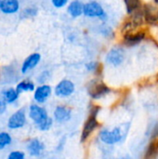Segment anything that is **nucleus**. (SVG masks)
<instances>
[{
  "label": "nucleus",
  "mask_w": 158,
  "mask_h": 159,
  "mask_svg": "<svg viewBox=\"0 0 158 159\" xmlns=\"http://www.w3.org/2000/svg\"><path fill=\"white\" fill-rule=\"evenodd\" d=\"M28 115H29V117L33 120V122L36 126L40 125L41 123H43L46 119L49 117L46 108L39 105L38 103H34L30 105Z\"/></svg>",
  "instance_id": "1a4fd4ad"
},
{
  "label": "nucleus",
  "mask_w": 158,
  "mask_h": 159,
  "mask_svg": "<svg viewBox=\"0 0 158 159\" xmlns=\"http://www.w3.org/2000/svg\"><path fill=\"white\" fill-rule=\"evenodd\" d=\"M130 124L125 123L120 126H116L113 129L108 128H102L100 129L98 138L100 142L107 146H113L118 143H121L125 141L129 129Z\"/></svg>",
  "instance_id": "f257e3e1"
},
{
  "label": "nucleus",
  "mask_w": 158,
  "mask_h": 159,
  "mask_svg": "<svg viewBox=\"0 0 158 159\" xmlns=\"http://www.w3.org/2000/svg\"><path fill=\"white\" fill-rule=\"evenodd\" d=\"M41 61V55L38 52H34L27 56L25 60L23 61L21 67H20V72L21 74L25 75L29 73L30 71L34 70Z\"/></svg>",
  "instance_id": "ddd939ff"
},
{
  "label": "nucleus",
  "mask_w": 158,
  "mask_h": 159,
  "mask_svg": "<svg viewBox=\"0 0 158 159\" xmlns=\"http://www.w3.org/2000/svg\"><path fill=\"white\" fill-rule=\"evenodd\" d=\"M147 37L148 34L145 29L143 28L132 29L125 33H122L121 45L128 48H135L140 46L142 43H143L147 39Z\"/></svg>",
  "instance_id": "20e7f679"
},
{
  "label": "nucleus",
  "mask_w": 158,
  "mask_h": 159,
  "mask_svg": "<svg viewBox=\"0 0 158 159\" xmlns=\"http://www.w3.org/2000/svg\"><path fill=\"white\" fill-rule=\"evenodd\" d=\"M44 149H45L44 143L40 140H38L36 138L32 139L27 144V151H28L29 155L32 156V157H39V156H41Z\"/></svg>",
  "instance_id": "f3484780"
},
{
  "label": "nucleus",
  "mask_w": 158,
  "mask_h": 159,
  "mask_svg": "<svg viewBox=\"0 0 158 159\" xmlns=\"http://www.w3.org/2000/svg\"><path fill=\"white\" fill-rule=\"evenodd\" d=\"M153 3H154V4H156V5L158 7V0H153Z\"/></svg>",
  "instance_id": "7c9ffc66"
},
{
  "label": "nucleus",
  "mask_w": 158,
  "mask_h": 159,
  "mask_svg": "<svg viewBox=\"0 0 158 159\" xmlns=\"http://www.w3.org/2000/svg\"><path fill=\"white\" fill-rule=\"evenodd\" d=\"M38 10L35 7H28L24 8L21 12V17L22 18H32L34 17L37 14Z\"/></svg>",
  "instance_id": "b1692460"
},
{
  "label": "nucleus",
  "mask_w": 158,
  "mask_h": 159,
  "mask_svg": "<svg viewBox=\"0 0 158 159\" xmlns=\"http://www.w3.org/2000/svg\"><path fill=\"white\" fill-rule=\"evenodd\" d=\"M144 21L148 25L158 26V7L154 3H145L143 5Z\"/></svg>",
  "instance_id": "9d476101"
},
{
  "label": "nucleus",
  "mask_w": 158,
  "mask_h": 159,
  "mask_svg": "<svg viewBox=\"0 0 158 159\" xmlns=\"http://www.w3.org/2000/svg\"><path fill=\"white\" fill-rule=\"evenodd\" d=\"M52 94V88L47 84H41L34 91V100L38 104L45 103Z\"/></svg>",
  "instance_id": "9b49d317"
},
{
  "label": "nucleus",
  "mask_w": 158,
  "mask_h": 159,
  "mask_svg": "<svg viewBox=\"0 0 158 159\" xmlns=\"http://www.w3.org/2000/svg\"><path fill=\"white\" fill-rule=\"evenodd\" d=\"M20 94L18 93L16 89L13 88H8L7 89H5L2 92V99L7 102V103H13L15 102L18 98H19Z\"/></svg>",
  "instance_id": "412c9836"
},
{
  "label": "nucleus",
  "mask_w": 158,
  "mask_h": 159,
  "mask_svg": "<svg viewBox=\"0 0 158 159\" xmlns=\"http://www.w3.org/2000/svg\"><path fill=\"white\" fill-rule=\"evenodd\" d=\"M75 91L74 83L67 78L61 79L54 88V94L60 99H66L71 97Z\"/></svg>",
  "instance_id": "0eeeda50"
},
{
  "label": "nucleus",
  "mask_w": 158,
  "mask_h": 159,
  "mask_svg": "<svg viewBox=\"0 0 158 159\" xmlns=\"http://www.w3.org/2000/svg\"><path fill=\"white\" fill-rule=\"evenodd\" d=\"M71 0H51V4L55 8L61 9L68 6Z\"/></svg>",
  "instance_id": "a878e982"
},
{
  "label": "nucleus",
  "mask_w": 158,
  "mask_h": 159,
  "mask_svg": "<svg viewBox=\"0 0 158 159\" xmlns=\"http://www.w3.org/2000/svg\"><path fill=\"white\" fill-rule=\"evenodd\" d=\"M126 12L129 16H132L138 12H141L143 8L142 0H123Z\"/></svg>",
  "instance_id": "dca6fc26"
},
{
  "label": "nucleus",
  "mask_w": 158,
  "mask_h": 159,
  "mask_svg": "<svg viewBox=\"0 0 158 159\" xmlns=\"http://www.w3.org/2000/svg\"><path fill=\"white\" fill-rule=\"evenodd\" d=\"M85 68L88 73L92 74L93 75H95V77H100V75H102V65L101 64L100 61H88L85 64Z\"/></svg>",
  "instance_id": "6ab92c4d"
},
{
  "label": "nucleus",
  "mask_w": 158,
  "mask_h": 159,
  "mask_svg": "<svg viewBox=\"0 0 158 159\" xmlns=\"http://www.w3.org/2000/svg\"><path fill=\"white\" fill-rule=\"evenodd\" d=\"M101 128V123L99 121L98 116L88 114V118L84 122L82 130L80 133V142L86 143L93 135V133Z\"/></svg>",
  "instance_id": "423d86ee"
},
{
  "label": "nucleus",
  "mask_w": 158,
  "mask_h": 159,
  "mask_svg": "<svg viewBox=\"0 0 158 159\" xmlns=\"http://www.w3.org/2000/svg\"><path fill=\"white\" fill-rule=\"evenodd\" d=\"M49 77H50V73L48 71H44V72H42L40 74V75L38 76L37 80L40 83V85L41 84H46V82L48 80Z\"/></svg>",
  "instance_id": "cd10ccee"
},
{
  "label": "nucleus",
  "mask_w": 158,
  "mask_h": 159,
  "mask_svg": "<svg viewBox=\"0 0 158 159\" xmlns=\"http://www.w3.org/2000/svg\"><path fill=\"white\" fill-rule=\"evenodd\" d=\"M84 4L81 0H71L66 7L68 15L73 19L80 18L84 15Z\"/></svg>",
  "instance_id": "4468645a"
},
{
  "label": "nucleus",
  "mask_w": 158,
  "mask_h": 159,
  "mask_svg": "<svg viewBox=\"0 0 158 159\" xmlns=\"http://www.w3.org/2000/svg\"><path fill=\"white\" fill-rule=\"evenodd\" d=\"M53 120H54V119H52L51 117H48V118L46 119L43 123H41L40 125H38V126H36V127H37V129H38L39 130H41V131H47V130H49V129H51V127H52V125H53Z\"/></svg>",
  "instance_id": "393cba45"
},
{
  "label": "nucleus",
  "mask_w": 158,
  "mask_h": 159,
  "mask_svg": "<svg viewBox=\"0 0 158 159\" xmlns=\"http://www.w3.org/2000/svg\"><path fill=\"white\" fill-rule=\"evenodd\" d=\"M158 157V138L152 139L146 147L143 159H156Z\"/></svg>",
  "instance_id": "a211bd4d"
},
{
  "label": "nucleus",
  "mask_w": 158,
  "mask_h": 159,
  "mask_svg": "<svg viewBox=\"0 0 158 159\" xmlns=\"http://www.w3.org/2000/svg\"><path fill=\"white\" fill-rule=\"evenodd\" d=\"M88 19H98L102 22H107L108 15L102 4L95 0H90L84 4V15Z\"/></svg>",
  "instance_id": "39448f33"
},
{
  "label": "nucleus",
  "mask_w": 158,
  "mask_h": 159,
  "mask_svg": "<svg viewBox=\"0 0 158 159\" xmlns=\"http://www.w3.org/2000/svg\"><path fill=\"white\" fill-rule=\"evenodd\" d=\"M119 159H133L130 156H124V157H120Z\"/></svg>",
  "instance_id": "c756f323"
},
{
  "label": "nucleus",
  "mask_w": 158,
  "mask_h": 159,
  "mask_svg": "<svg viewBox=\"0 0 158 159\" xmlns=\"http://www.w3.org/2000/svg\"><path fill=\"white\" fill-rule=\"evenodd\" d=\"M1 3H2V0H0V8H1Z\"/></svg>",
  "instance_id": "2f4dec72"
},
{
  "label": "nucleus",
  "mask_w": 158,
  "mask_h": 159,
  "mask_svg": "<svg viewBox=\"0 0 158 159\" xmlns=\"http://www.w3.org/2000/svg\"><path fill=\"white\" fill-rule=\"evenodd\" d=\"M99 32H100V34H101L103 37H105V38H109V37L112 36V34H114L113 29H112L109 25H107L106 22H102V24L100 25V27H99Z\"/></svg>",
  "instance_id": "5701e85b"
},
{
  "label": "nucleus",
  "mask_w": 158,
  "mask_h": 159,
  "mask_svg": "<svg viewBox=\"0 0 158 159\" xmlns=\"http://www.w3.org/2000/svg\"><path fill=\"white\" fill-rule=\"evenodd\" d=\"M128 60V53L126 48L122 45H116L112 47L104 56V62L111 68L121 67Z\"/></svg>",
  "instance_id": "7ed1b4c3"
},
{
  "label": "nucleus",
  "mask_w": 158,
  "mask_h": 159,
  "mask_svg": "<svg viewBox=\"0 0 158 159\" xmlns=\"http://www.w3.org/2000/svg\"><path fill=\"white\" fill-rule=\"evenodd\" d=\"M7 159H25V155L21 151H13L8 155Z\"/></svg>",
  "instance_id": "bb28decb"
},
{
  "label": "nucleus",
  "mask_w": 158,
  "mask_h": 159,
  "mask_svg": "<svg viewBox=\"0 0 158 159\" xmlns=\"http://www.w3.org/2000/svg\"><path fill=\"white\" fill-rule=\"evenodd\" d=\"M20 10L19 0H2L0 11L5 15H12Z\"/></svg>",
  "instance_id": "2eb2a0df"
},
{
  "label": "nucleus",
  "mask_w": 158,
  "mask_h": 159,
  "mask_svg": "<svg viewBox=\"0 0 158 159\" xmlns=\"http://www.w3.org/2000/svg\"><path fill=\"white\" fill-rule=\"evenodd\" d=\"M73 117V109L66 104H59L53 111V119L58 124H65Z\"/></svg>",
  "instance_id": "6e6552de"
},
{
  "label": "nucleus",
  "mask_w": 158,
  "mask_h": 159,
  "mask_svg": "<svg viewBox=\"0 0 158 159\" xmlns=\"http://www.w3.org/2000/svg\"><path fill=\"white\" fill-rule=\"evenodd\" d=\"M16 89L19 94L22 92H32L35 89V85L32 80L24 79L20 82H19L16 86Z\"/></svg>",
  "instance_id": "aec40b11"
},
{
  "label": "nucleus",
  "mask_w": 158,
  "mask_h": 159,
  "mask_svg": "<svg viewBox=\"0 0 158 159\" xmlns=\"http://www.w3.org/2000/svg\"><path fill=\"white\" fill-rule=\"evenodd\" d=\"M6 108H7V102L3 99H0V115L5 113Z\"/></svg>",
  "instance_id": "c85d7f7f"
},
{
  "label": "nucleus",
  "mask_w": 158,
  "mask_h": 159,
  "mask_svg": "<svg viewBox=\"0 0 158 159\" xmlns=\"http://www.w3.org/2000/svg\"><path fill=\"white\" fill-rule=\"evenodd\" d=\"M88 93L93 102L102 101L111 94L114 90L105 82H103L100 77H94L88 84Z\"/></svg>",
  "instance_id": "f03ea898"
},
{
  "label": "nucleus",
  "mask_w": 158,
  "mask_h": 159,
  "mask_svg": "<svg viewBox=\"0 0 158 159\" xmlns=\"http://www.w3.org/2000/svg\"><path fill=\"white\" fill-rule=\"evenodd\" d=\"M26 124V114L24 109L16 111L7 121V127L10 129H18L22 128Z\"/></svg>",
  "instance_id": "f8f14e48"
},
{
  "label": "nucleus",
  "mask_w": 158,
  "mask_h": 159,
  "mask_svg": "<svg viewBox=\"0 0 158 159\" xmlns=\"http://www.w3.org/2000/svg\"><path fill=\"white\" fill-rule=\"evenodd\" d=\"M12 142L11 136L7 132H0V150L5 149Z\"/></svg>",
  "instance_id": "4be33fe9"
}]
</instances>
